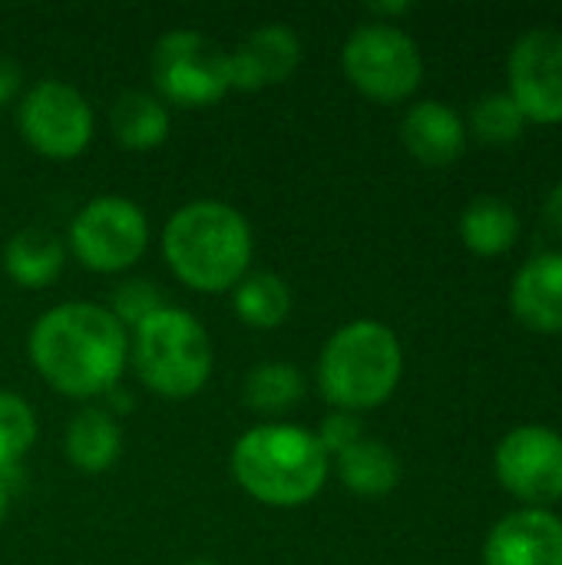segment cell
Masks as SVG:
<instances>
[{
  "label": "cell",
  "instance_id": "cell-1",
  "mask_svg": "<svg viewBox=\"0 0 562 565\" xmlns=\"http://www.w3.org/2000/svg\"><path fill=\"white\" fill-rule=\"evenodd\" d=\"M126 328L109 308L66 301L40 315L30 331V361L40 377L66 397H96L113 391L126 367Z\"/></svg>",
  "mask_w": 562,
  "mask_h": 565
},
{
  "label": "cell",
  "instance_id": "cell-10",
  "mask_svg": "<svg viewBox=\"0 0 562 565\" xmlns=\"http://www.w3.org/2000/svg\"><path fill=\"white\" fill-rule=\"evenodd\" d=\"M497 480L507 493L533 510L562 500V437L556 430L527 424L510 430L494 457Z\"/></svg>",
  "mask_w": 562,
  "mask_h": 565
},
{
  "label": "cell",
  "instance_id": "cell-2",
  "mask_svg": "<svg viewBox=\"0 0 562 565\" xmlns=\"http://www.w3.org/2000/svg\"><path fill=\"white\" fill-rule=\"evenodd\" d=\"M162 252L182 285L195 291H229L248 271L252 228L238 209L202 199L169 218Z\"/></svg>",
  "mask_w": 562,
  "mask_h": 565
},
{
  "label": "cell",
  "instance_id": "cell-18",
  "mask_svg": "<svg viewBox=\"0 0 562 565\" xmlns=\"http://www.w3.org/2000/svg\"><path fill=\"white\" fill-rule=\"evenodd\" d=\"M517 235H520V218L513 205L497 195L474 199L460 215V238L474 255L484 258L503 255L513 248Z\"/></svg>",
  "mask_w": 562,
  "mask_h": 565
},
{
  "label": "cell",
  "instance_id": "cell-4",
  "mask_svg": "<svg viewBox=\"0 0 562 565\" xmlns=\"http://www.w3.org/2000/svg\"><path fill=\"white\" fill-rule=\"evenodd\" d=\"M404 371V354L397 334L378 321L344 324L318 358L321 394L338 411H371L381 407Z\"/></svg>",
  "mask_w": 562,
  "mask_h": 565
},
{
  "label": "cell",
  "instance_id": "cell-6",
  "mask_svg": "<svg viewBox=\"0 0 562 565\" xmlns=\"http://www.w3.org/2000/svg\"><path fill=\"white\" fill-rule=\"evenodd\" d=\"M348 79L378 103L407 99L424 76V60L417 43L391 23L358 26L341 53Z\"/></svg>",
  "mask_w": 562,
  "mask_h": 565
},
{
  "label": "cell",
  "instance_id": "cell-12",
  "mask_svg": "<svg viewBox=\"0 0 562 565\" xmlns=\"http://www.w3.org/2000/svg\"><path fill=\"white\" fill-rule=\"evenodd\" d=\"M484 565H562V520L533 507L503 516L487 536Z\"/></svg>",
  "mask_w": 562,
  "mask_h": 565
},
{
  "label": "cell",
  "instance_id": "cell-13",
  "mask_svg": "<svg viewBox=\"0 0 562 565\" xmlns=\"http://www.w3.org/2000/svg\"><path fill=\"white\" fill-rule=\"evenodd\" d=\"M301 60V43L285 23H268L252 30L229 53V83L232 89H262L268 83H285Z\"/></svg>",
  "mask_w": 562,
  "mask_h": 565
},
{
  "label": "cell",
  "instance_id": "cell-19",
  "mask_svg": "<svg viewBox=\"0 0 562 565\" xmlns=\"http://www.w3.org/2000/svg\"><path fill=\"white\" fill-rule=\"evenodd\" d=\"M341 483L358 497H384L401 480V463L381 440H358L335 457Z\"/></svg>",
  "mask_w": 562,
  "mask_h": 565
},
{
  "label": "cell",
  "instance_id": "cell-26",
  "mask_svg": "<svg viewBox=\"0 0 562 565\" xmlns=\"http://www.w3.org/2000/svg\"><path fill=\"white\" fill-rule=\"evenodd\" d=\"M318 437V444L325 447V454L331 457H338V454H344L348 447H354L358 440H364V430H361V420L354 417V414H348V411H335L325 424H321V430L315 434Z\"/></svg>",
  "mask_w": 562,
  "mask_h": 565
},
{
  "label": "cell",
  "instance_id": "cell-24",
  "mask_svg": "<svg viewBox=\"0 0 562 565\" xmlns=\"http://www.w3.org/2000/svg\"><path fill=\"white\" fill-rule=\"evenodd\" d=\"M523 122L527 119H523L520 106L510 99V93H490V96L477 99V106L470 113V129L487 146L517 142L523 136Z\"/></svg>",
  "mask_w": 562,
  "mask_h": 565
},
{
  "label": "cell",
  "instance_id": "cell-3",
  "mask_svg": "<svg viewBox=\"0 0 562 565\" xmlns=\"http://www.w3.org/2000/svg\"><path fill=\"white\" fill-rule=\"evenodd\" d=\"M238 487L268 507H301L328 480V454L311 430L265 424L238 437L232 450Z\"/></svg>",
  "mask_w": 562,
  "mask_h": 565
},
{
  "label": "cell",
  "instance_id": "cell-22",
  "mask_svg": "<svg viewBox=\"0 0 562 565\" xmlns=\"http://www.w3.org/2000/svg\"><path fill=\"white\" fill-rule=\"evenodd\" d=\"M305 397V374L288 361H265L245 374L242 401L258 414H282Z\"/></svg>",
  "mask_w": 562,
  "mask_h": 565
},
{
  "label": "cell",
  "instance_id": "cell-11",
  "mask_svg": "<svg viewBox=\"0 0 562 565\" xmlns=\"http://www.w3.org/2000/svg\"><path fill=\"white\" fill-rule=\"evenodd\" d=\"M510 99L523 119L562 122V33L530 30L510 53Z\"/></svg>",
  "mask_w": 562,
  "mask_h": 565
},
{
  "label": "cell",
  "instance_id": "cell-25",
  "mask_svg": "<svg viewBox=\"0 0 562 565\" xmlns=\"http://www.w3.org/2000/svg\"><path fill=\"white\" fill-rule=\"evenodd\" d=\"M166 308V298H162V291L152 285V281H146V278H129V281H123L116 291H113V308H109V315L126 328H139L146 318H152L156 311H162Z\"/></svg>",
  "mask_w": 562,
  "mask_h": 565
},
{
  "label": "cell",
  "instance_id": "cell-23",
  "mask_svg": "<svg viewBox=\"0 0 562 565\" xmlns=\"http://www.w3.org/2000/svg\"><path fill=\"white\" fill-rule=\"evenodd\" d=\"M33 440H36L33 407L17 394L0 391V477L3 480L17 473V463L26 457Z\"/></svg>",
  "mask_w": 562,
  "mask_h": 565
},
{
  "label": "cell",
  "instance_id": "cell-27",
  "mask_svg": "<svg viewBox=\"0 0 562 565\" xmlns=\"http://www.w3.org/2000/svg\"><path fill=\"white\" fill-rule=\"evenodd\" d=\"M20 66L10 60V56H0V106L3 103H10L13 96H17V89H20Z\"/></svg>",
  "mask_w": 562,
  "mask_h": 565
},
{
  "label": "cell",
  "instance_id": "cell-17",
  "mask_svg": "<svg viewBox=\"0 0 562 565\" xmlns=\"http://www.w3.org/2000/svg\"><path fill=\"white\" fill-rule=\"evenodd\" d=\"M63 245L46 228H23L3 248L7 275L23 288H46L63 271Z\"/></svg>",
  "mask_w": 562,
  "mask_h": 565
},
{
  "label": "cell",
  "instance_id": "cell-5",
  "mask_svg": "<svg viewBox=\"0 0 562 565\" xmlns=\"http://www.w3.org/2000/svg\"><path fill=\"white\" fill-rule=\"evenodd\" d=\"M132 364L142 384L169 401L199 394L212 371V341L182 308H162L132 328Z\"/></svg>",
  "mask_w": 562,
  "mask_h": 565
},
{
  "label": "cell",
  "instance_id": "cell-30",
  "mask_svg": "<svg viewBox=\"0 0 562 565\" xmlns=\"http://www.w3.org/2000/svg\"><path fill=\"white\" fill-rule=\"evenodd\" d=\"M7 503H10V487H7V480L0 477V523L7 520Z\"/></svg>",
  "mask_w": 562,
  "mask_h": 565
},
{
  "label": "cell",
  "instance_id": "cell-31",
  "mask_svg": "<svg viewBox=\"0 0 562 565\" xmlns=\"http://www.w3.org/2000/svg\"><path fill=\"white\" fill-rule=\"evenodd\" d=\"M189 565H215V563H189Z\"/></svg>",
  "mask_w": 562,
  "mask_h": 565
},
{
  "label": "cell",
  "instance_id": "cell-29",
  "mask_svg": "<svg viewBox=\"0 0 562 565\" xmlns=\"http://www.w3.org/2000/svg\"><path fill=\"white\" fill-rule=\"evenodd\" d=\"M374 13H407L411 3H371Z\"/></svg>",
  "mask_w": 562,
  "mask_h": 565
},
{
  "label": "cell",
  "instance_id": "cell-9",
  "mask_svg": "<svg viewBox=\"0 0 562 565\" xmlns=\"http://www.w3.org/2000/svg\"><path fill=\"white\" fill-rule=\"evenodd\" d=\"M20 132L46 159H73L93 139V109L79 89L40 79L20 103Z\"/></svg>",
  "mask_w": 562,
  "mask_h": 565
},
{
  "label": "cell",
  "instance_id": "cell-15",
  "mask_svg": "<svg viewBox=\"0 0 562 565\" xmlns=\"http://www.w3.org/2000/svg\"><path fill=\"white\" fill-rule=\"evenodd\" d=\"M401 139L417 162L450 166L464 152L467 129H464V119L447 103L424 99V103L407 109L404 126H401Z\"/></svg>",
  "mask_w": 562,
  "mask_h": 565
},
{
  "label": "cell",
  "instance_id": "cell-20",
  "mask_svg": "<svg viewBox=\"0 0 562 565\" xmlns=\"http://www.w3.org/2000/svg\"><path fill=\"white\" fill-rule=\"evenodd\" d=\"M109 129L126 149H152L169 136V109L162 99L129 89L109 109Z\"/></svg>",
  "mask_w": 562,
  "mask_h": 565
},
{
  "label": "cell",
  "instance_id": "cell-16",
  "mask_svg": "<svg viewBox=\"0 0 562 565\" xmlns=\"http://www.w3.org/2000/svg\"><path fill=\"white\" fill-rule=\"evenodd\" d=\"M123 454V434L109 411L83 407L66 427V457L83 473L109 470Z\"/></svg>",
  "mask_w": 562,
  "mask_h": 565
},
{
  "label": "cell",
  "instance_id": "cell-8",
  "mask_svg": "<svg viewBox=\"0 0 562 565\" xmlns=\"http://www.w3.org/2000/svg\"><path fill=\"white\" fill-rule=\"evenodd\" d=\"M146 242H149V222L142 209L119 195L93 199L70 225L73 255L86 268L103 275L136 265V258L146 252Z\"/></svg>",
  "mask_w": 562,
  "mask_h": 565
},
{
  "label": "cell",
  "instance_id": "cell-28",
  "mask_svg": "<svg viewBox=\"0 0 562 565\" xmlns=\"http://www.w3.org/2000/svg\"><path fill=\"white\" fill-rule=\"evenodd\" d=\"M543 218H547V225L553 228V235L562 238V182L550 192V199H547V205H543Z\"/></svg>",
  "mask_w": 562,
  "mask_h": 565
},
{
  "label": "cell",
  "instance_id": "cell-14",
  "mask_svg": "<svg viewBox=\"0 0 562 565\" xmlns=\"http://www.w3.org/2000/svg\"><path fill=\"white\" fill-rule=\"evenodd\" d=\"M513 315L543 334L562 331V252H547L530 258L510 288Z\"/></svg>",
  "mask_w": 562,
  "mask_h": 565
},
{
  "label": "cell",
  "instance_id": "cell-7",
  "mask_svg": "<svg viewBox=\"0 0 562 565\" xmlns=\"http://www.w3.org/2000/svg\"><path fill=\"white\" fill-rule=\"evenodd\" d=\"M152 83L176 106H209L229 83V50L195 30H172L152 50Z\"/></svg>",
  "mask_w": 562,
  "mask_h": 565
},
{
  "label": "cell",
  "instance_id": "cell-21",
  "mask_svg": "<svg viewBox=\"0 0 562 565\" xmlns=\"http://www.w3.org/2000/svg\"><path fill=\"white\" fill-rule=\"evenodd\" d=\"M235 315L252 328H278L291 315V288L275 271H252L232 288Z\"/></svg>",
  "mask_w": 562,
  "mask_h": 565
}]
</instances>
